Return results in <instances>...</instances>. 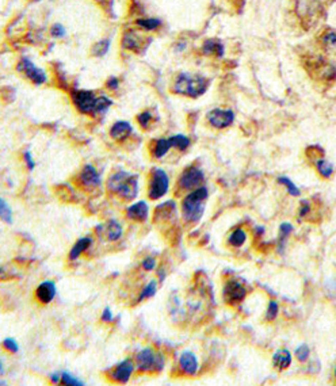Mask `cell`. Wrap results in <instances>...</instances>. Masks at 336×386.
Instances as JSON below:
<instances>
[{"label": "cell", "instance_id": "obj_1", "mask_svg": "<svg viewBox=\"0 0 336 386\" xmlns=\"http://www.w3.org/2000/svg\"><path fill=\"white\" fill-rule=\"evenodd\" d=\"M107 190L122 199L130 201L139 194V175L126 171H118L107 180Z\"/></svg>", "mask_w": 336, "mask_h": 386}, {"label": "cell", "instance_id": "obj_2", "mask_svg": "<svg viewBox=\"0 0 336 386\" xmlns=\"http://www.w3.org/2000/svg\"><path fill=\"white\" fill-rule=\"evenodd\" d=\"M72 100L80 113L88 114V115H98V114L106 113L109 107L113 105V100L109 96H105V95L95 96L92 92L86 91V90L73 92Z\"/></svg>", "mask_w": 336, "mask_h": 386}, {"label": "cell", "instance_id": "obj_3", "mask_svg": "<svg viewBox=\"0 0 336 386\" xmlns=\"http://www.w3.org/2000/svg\"><path fill=\"white\" fill-rule=\"evenodd\" d=\"M208 197L209 191L206 187H198L193 190L189 195H186L182 202V213H183V218L186 222H200L205 213V202Z\"/></svg>", "mask_w": 336, "mask_h": 386}, {"label": "cell", "instance_id": "obj_4", "mask_svg": "<svg viewBox=\"0 0 336 386\" xmlns=\"http://www.w3.org/2000/svg\"><path fill=\"white\" fill-rule=\"evenodd\" d=\"M209 82L204 76L190 75V73H181L174 83L172 92L189 98H198L204 95L208 90Z\"/></svg>", "mask_w": 336, "mask_h": 386}, {"label": "cell", "instance_id": "obj_5", "mask_svg": "<svg viewBox=\"0 0 336 386\" xmlns=\"http://www.w3.org/2000/svg\"><path fill=\"white\" fill-rule=\"evenodd\" d=\"M136 364L141 373H159L164 369V356L151 347H145L137 352Z\"/></svg>", "mask_w": 336, "mask_h": 386}, {"label": "cell", "instance_id": "obj_6", "mask_svg": "<svg viewBox=\"0 0 336 386\" xmlns=\"http://www.w3.org/2000/svg\"><path fill=\"white\" fill-rule=\"evenodd\" d=\"M168 190H170V178L166 171L162 168H153L149 189H148V197L151 198L152 201H156L164 197L168 193Z\"/></svg>", "mask_w": 336, "mask_h": 386}, {"label": "cell", "instance_id": "obj_7", "mask_svg": "<svg viewBox=\"0 0 336 386\" xmlns=\"http://www.w3.org/2000/svg\"><path fill=\"white\" fill-rule=\"evenodd\" d=\"M205 182L204 172L195 166H191L183 171L181 178L177 180V186L182 190H195L201 187V185Z\"/></svg>", "mask_w": 336, "mask_h": 386}, {"label": "cell", "instance_id": "obj_8", "mask_svg": "<svg viewBox=\"0 0 336 386\" xmlns=\"http://www.w3.org/2000/svg\"><path fill=\"white\" fill-rule=\"evenodd\" d=\"M18 71L19 72H22L23 75L26 76L27 79L31 80V82L37 84V86L44 84L46 82L45 71L41 68H37L34 65V63H31L26 57H23L22 60L19 61Z\"/></svg>", "mask_w": 336, "mask_h": 386}, {"label": "cell", "instance_id": "obj_9", "mask_svg": "<svg viewBox=\"0 0 336 386\" xmlns=\"http://www.w3.org/2000/svg\"><path fill=\"white\" fill-rule=\"evenodd\" d=\"M247 290L238 280H229L224 288V299L229 305H239L246 298Z\"/></svg>", "mask_w": 336, "mask_h": 386}, {"label": "cell", "instance_id": "obj_10", "mask_svg": "<svg viewBox=\"0 0 336 386\" xmlns=\"http://www.w3.org/2000/svg\"><path fill=\"white\" fill-rule=\"evenodd\" d=\"M209 124L215 129L229 128L234 121V114L232 110H223V109H213L208 114Z\"/></svg>", "mask_w": 336, "mask_h": 386}, {"label": "cell", "instance_id": "obj_11", "mask_svg": "<svg viewBox=\"0 0 336 386\" xmlns=\"http://www.w3.org/2000/svg\"><path fill=\"white\" fill-rule=\"evenodd\" d=\"M79 182L87 190L96 189V187L101 186V176H99L98 171L95 170L94 166L87 164V166H84V168L80 172Z\"/></svg>", "mask_w": 336, "mask_h": 386}, {"label": "cell", "instance_id": "obj_12", "mask_svg": "<svg viewBox=\"0 0 336 386\" xmlns=\"http://www.w3.org/2000/svg\"><path fill=\"white\" fill-rule=\"evenodd\" d=\"M133 371H134V364L130 359L122 360L121 363H118L114 370L111 371V378L115 382L126 383L132 377Z\"/></svg>", "mask_w": 336, "mask_h": 386}, {"label": "cell", "instance_id": "obj_13", "mask_svg": "<svg viewBox=\"0 0 336 386\" xmlns=\"http://www.w3.org/2000/svg\"><path fill=\"white\" fill-rule=\"evenodd\" d=\"M126 216L133 221L144 222V221L148 220V216H149V206H148L147 202L144 201L136 202V204L130 205L126 209Z\"/></svg>", "mask_w": 336, "mask_h": 386}, {"label": "cell", "instance_id": "obj_14", "mask_svg": "<svg viewBox=\"0 0 336 386\" xmlns=\"http://www.w3.org/2000/svg\"><path fill=\"white\" fill-rule=\"evenodd\" d=\"M56 293V283L52 282V280H45V282H42L37 288V290H35V297H37V299L41 303H49L54 299Z\"/></svg>", "mask_w": 336, "mask_h": 386}, {"label": "cell", "instance_id": "obj_15", "mask_svg": "<svg viewBox=\"0 0 336 386\" xmlns=\"http://www.w3.org/2000/svg\"><path fill=\"white\" fill-rule=\"evenodd\" d=\"M320 4L318 0H297L295 3V11L302 19H310L316 15L319 11Z\"/></svg>", "mask_w": 336, "mask_h": 386}, {"label": "cell", "instance_id": "obj_16", "mask_svg": "<svg viewBox=\"0 0 336 386\" xmlns=\"http://www.w3.org/2000/svg\"><path fill=\"white\" fill-rule=\"evenodd\" d=\"M179 368L186 375H195L198 371V358L191 351L182 352L179 358Z\"/></svg>", "mask_w": 336, "mask_h": 386}, {"label": "cell", "instance_id": "obj_17", "mask_svg": "<svg viewBox=\"0 0 336 386\" xmlns=\"http://www.w3.org/2000/svg\"><path fill=\"white\" fill-rule=\"evenodd\" d=\"M132 125L126 121H117L110 129V137L115 141L126 140L132 134Z\"/></svg>", "mask_w": 336, "mask_h": 386}, {"label": "cell", "instance_id": "obj_18", "mask_svg": "<svg viewBox=\"0 0 336 386\" xmlns=\"http://www.w3.org/2000/svg\"><path fill=\"white\" fill-rule=\"evenodd\" d=\"M143 37L134 30L126 31L124 34V37H122V46H124L125 49L139 52V50H141V45H143Z\"/></svg>", "mask_w": 336, "mask_h": 386}, {"label": "cell", "instance_id": "obj_19", "mask_svg": "<svg viewBox=\"0 0 336 386\" xmlns=\"http://www.w3.org/2000/svg\"><path fill=\"white\" fill-rule=\"evenodd\" d=\"M224 44L220 39H215V38H210V39H206L202 45V53L205 56H224Z\"/></svg>", "mask_w": 336, "mask_h": 386}, {"label": "cell", "instance_id": "obj_20", "mask_svg": "<svg viewBox=\"0 0 336 386\" xmlns=\"http://www.w3.org/2000/svg\"><path fill=\"white\" fill-rule=\"evenodd\" d=\"M272 364L278 370H286L291 364V354L286 349H281L272 356Z\"/></svg>", "mask_w": 336, "mask_h": 386}, {"label": "cell", "instance_id": "obj_21", "mask_svg": "<svg viewBox=\"0 0 336 386\" xmlns=\"http://www.w3.org/2000/svg\"><path fill=\"white\" fill-rule=\"evenodd\" d=\"M92 244V237L87 236V237H82L79 241L76 242L75 246L72 247L71 252H69V260H76L80 255L83 254L84 251H87Z\"/></svg>", "mask_w": 336, "mask_h": 386}, {"label": "cell", "instance_id": "obj_22", "mask_svg": "<svg viewBox=\"0 0 336 386\" xmlns=\"http://www.w3.org/2000/svg\"><path fill=\"white\" fill-rule=\"evenodd\" d=\"M105 232H106V237L110 241H117V240H120L122 237L124 229H122V225L118 221L110 220L106 224Z\"/></svg>", "mask_w": 336, "mask_h": 386}, {"label": "cell", "instance_id": "obj_23", "mask_svg": "<svg viewBox=\"0 0 336 386\" xmlns=\"http://www.w3.org/2000/svg\"><path fill=\"white\" fill-rule=\"evenodd\" d=\"M228 241H229L230 246L234 247V248H240V247L247 241V233L243 231V229L238 228V229H234V231L230 233L229 237H228Z\"/></svg>", "mask_w": 336, "mask_h": 386}, {"label": "cell", "instance_id": "obj_24", "mask_svg": "<svg viewBox=\"0 0 336 386\" xmlns=\"http://www.w3.org/2000/svg\"><path fill=\"white\" fill-rule=\"evenodd\" d=\"M171 143L170 138H160V140H156L155 148H153V156L156 159H162L163 156L167 155V152L171 149Z\"/></svg>", "mask_w": 336, "mask_h": 386}, {"label": "cell", "instance_id": "obj_25", "mask_svg": "<svg viewBox=\"0 0 336 386\" xmlns=\"http://www.w3.org/2000/svg\"><path fill=\"white\" fill-rule=\"evenodd\" d=\"M316 168H318L319 174H320L323 178L328 179L332 176L333 166H332V163H329L328 160H325V159L316 160Z\"/></svg>", "mask_w": 336, "mask_h": 386}, {"label": "cell", "instance_id": "obj_26", "mask_svg": "<svg viewBox=\"0 0 336 386\" xmlns=\"http://www.w3.org/2000/svg\"><path fill=\"white\" fill-rule=\"evenodd\" d=\"M171 147L176 148L177 151H186L187 148L190 147V138L189 137L183 136V134H176V136H172L170 138Z\"/></svg>", "mask_w": 336, "mask_h": 386}, {"label": "cell", "instance_id": "obj_27", "mask_svg": "<svg viewBox=\"0 0 336 386\" xmlns=\"http://www.w3.org/2000/svg\"><path fill=\"white\" fill-rule=\"evenodd\" d=\"M156 290H157V283H156V280L153 279L144 288V290L140 293V295H139V298L136 299V303H140L144 299L153 297V295L156 294Z\"/></svg>", "mask_w": 336, "mask_h": 386}, {"label": "cell", "instance_id": "obj_28", "mask_svg": "<svg viewBox=\"0 0 336 386\" xmlns=\"http://www.w3.org/2000/svg\"><path fill=\"white\" fill-rule=\"evenodd\" d=\"M293 233V225L289 222H283L280 227V237H278V242H280V250H283L285 242H286L287 237Z\"/></svg>", "mask_w": 336, "mask_h": 386}, {"label": "cell", "instance_id": "obj_29", "mask_svg": "<svg viewBox=\"0 0 336 386\" xmlns=\"http://www.w3.org/2000/svg\"><path fill=\"white\" fill-rule=\"evenodd\" d=\"M278 183L282 186H285L287 190V193L290 194V195H293V197H299L300 194H301V191H300V189L297 187V186L294 185V183L291 182L290 179L286 178V176H280L278 178Z\"/></svg>", "mask_w": 336, "mask_h": 386}, {"label": "cell", "instance_id": "obj_30", "mask_svg": "<svg viewBox=\"0 0 336 386\" xmlns=\"http://www.w3.org/2000/svg\"><path fill=\"white\" fill-rule=\"evenodd\" d=\"M110 48V41L109 39H102V41L96 42L92 49H91V53L96 57H102L107 53V50Z\"/></svg>", "mask_w": 336, "mask_h": 386}, {"label": "cell", "instance_id": "obj_31", "mask_svg": "<svg viewBox=\"0 0 336 386\" xmlns=\"http://www.w3.org/2000/svg\"><path fill=\"white\" fill-rule=\"evenodd\" d=\"M0 217H2V220L4 222L11 224L12 222V210L11 208L8 206V204L6 202L4 198L0 199Z\"/></svg>", "mask_w": 336, "mask_h": 386}, {"label": "cell", "instance_id": "obj_32", "mask_svg": "<svg viewBox=\"0 0 336 386\" xmlns=\"http://www.w3.org/2000/svg\"><path fill=\"white\" fill-rule=\"evenodd\" d=\"M61 382L65 383V385H71V386H84L86 383L79 379L75 375H72L71 373L68 371H61Z\"/></svg>", "mask_w": 336, "mask_h": 386}, {"label": "cell", "instance_id": "obj_33", "mask_svg": "<svg viewBox=\"0 0 336 386\" xmlns=\"http://www.w3.org/2000/svg\"><path fill=\"white\" fill-rule=\"evenodd\" d=\"M137 25L140 27H143L144 30H148V31H152V30H156L157 27H160V25H162V22H160L159 19H139L137 21Z\"/></svg>", "mask_w": 336, "mask_h": 386}, {"label": "cell", "instance_id": "obj_34", "mask_svg": "<svg viewBox=\"0 0 336 386\" xmlns=\"http://www.w3.org/2000/svg\"><path fill=\"white\" fill-rule=\"evenodd\" d=\"M321 41L327 48H335L336 46V30H327L321 37Z\"/></svg>", "mask_w": 336, "mask_h": 386}, {"label": "cell", "instance_id": "obj_35", "mask_svg": "<svg viewBox=\"0 0 336 386\" xmlns=\"http://www.w3.org/2000/svg\"><path fill=\"white\" fill-rule=\"evenodd\" d=\"M278 312H280L278 303L275 301H270L267 307V312H266V318H267L268 321H272L278 316Z\"/></svg>", "mask_w": 336, "mask_h": 386}, {"label": "cell", "instance_id": "obj_36", "mask_svg": "<svg viewBox=\"0 0 336 386\" xmlns=\"http://www.w3.org/2000/svg\"><path fill=\"white\" fill-rule=\"evenodd\" d=\"M294 354H295V358H297L300 362H305V360H308V358H309L310 350L306 344H302V346H300L299 349L295 350Z\"/></svg>", "mask_w": 336, "mask_h": 386}, {"label": "cell", "instance_id": "obj_37", "mask_svg": "<svg viewBox=\"0 0 336 386\" xmlns=\"http://www.w3.org/2000/svg\"><path fill=\"white\" fill-rule=\"evenodd\" d=\"M3 347L4 350H7L8 352H12V354H15V352L19 351V346L14 337H7V339H4Z\"/></svg>", "mask_w": 336, "mask_h": 386}, {"label": "cell", "instance_id": "obj_38", "mask_svg": "<svg viewBox=\"0 0 336 386\" xmlns=\"http://www.w3.org/2000/svg\"><path fill=\"white\" fill-rule=\"evenodd\" d=\"M137 121H139L141 128L147 129L152 121V114L149 113V111H144V113H141L140 115L137 117Z\"/></svg>", "mask_w": 336, "mask_h": 386}, {"label": "cell", "instance_id": "obj_39", "mask_svg": "<svg viewBox=\"0 0 336 386\" xmlns=\"http://www.w3.org/2000/svg\"><path fill=\"white\" fill-rule=\"evenodd\" d=\"M50 34L53 35V37H56V38L64 37V35H65L64 26H63V25H60V23H56V25H53V26H52V29H50Z\"/></svg>", "mask_w": 336, "mask_h": 386}, {"label": "cell", "instance_id": "obj_40", "mask_svg": "<svg viewBox=\"0 0 336 386\" xmlns=\"http://www.w3.org/2000/svg\"><path fill=\"white\" fill-rule=\"evenodd\" d=\"M141 267L147 271H152V270L156 267V260L155 257H145L141 263Z\"/></svg>", "mask_w": 336, "mask_h": 386}, {"label": "cell", "instance_id": "obj_41", "mask_svg": "<svg viewBox=\"0 0 336 386\" xmlns=\"http://www.w3.org/2000/svg\"><path fill=\"white\" fill-rule=\"evenodd\" d=\"M310 212V204L309 201H302L301 208H300V217H306Z\"/></svg>", "mask_w": 336, "mask_h": 386}, {"label": "cell", "instance_id": "obj_42", "mask_svg": "<svg viewBox=\"0 0 336 386\" xmlns=\"http://www.w3.org/2000/svg\"><path fill=\"white\" fill-rule=\"evenodd\" d=\"M23 159H25V161H26L27 164V168L29 170H33L35 167V163H34V159L31 157V153L29 151H26L25 153H23Z\"/></svg>", "mask_w": 336, "mask_h": 386}, {"label": "cell", "instance_id": "obj_43", "mask_svg": "<svg viewBox=\"0 0 336 386\" xmlns=\"http://www.w3.org/2000/svg\"><path fill=\"white\" fill-rule=\"evenodd\" d=\"M114 320L113 313H111V309L110 308H105V311L102 313V321L105 322H111Z\"/></svg>", "mask_w": 336, "mask_h": 386}, {"label": "cell", "instance_id": "obj_44", "mask_svg": "<svg viewBox=\"0 0 336 386\" xmlns=\"http://www.w3.org/2000/svg\"><path fill=\"white\" fill-rule=\"evenodd\" d=\"M118 86H120V82H118L117 77H110L107 80V88H110V90H117Z\"/></svg>", "mask_w": 336, "mask_h": 386}, {"label": "cell", "instance_id": "obj_45", "mask_svg": "<svg viewBox=\"0 0 336 386\" xmlns=\"http://www.w3.org/2000/svg\"><path fill=\"white\" fill-rule=\"evenodd\" d=\"M50 381L53 383H57L58 381H61V373H54V374L50 375Z\"/></svg>", "mask_w": 336, "mask_h": 386}, {"label": "cell", "instance_id": "obj_46", "mask_svg": "<svg viewBox=\"0 0 336 386\" xmlns=\"http://www.w3.org/2000/svg\"><path fill=\"white\" fill-rule=\"evenodd\" d=\"M335 377H336V368H335Z\"/></svg>", "mask_w": 336, "mask_h": 386}]
</instances>
